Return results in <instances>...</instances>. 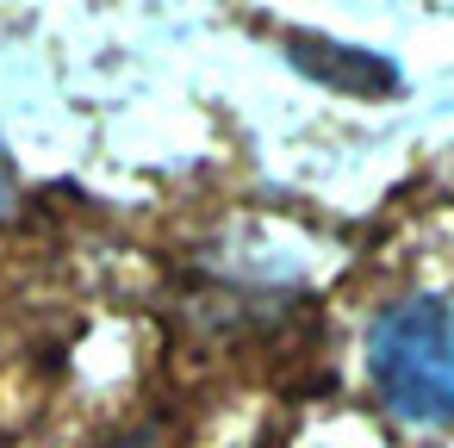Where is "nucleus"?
<instances>
[{
    "instance_id": "1",
    "label": "nucleus",
    "mask_w": 454,
    "mask_h": 448,
    "mask_svg": "<svg viewBox=\"0 0 454 448\" xmlns=\"http://www.w3.org/2000/svg\"><path fill=\"white\" fill-rule=\"evenodd\" d=\"M367 373L392 417L454 423V305L404 299L367 330Z\"/></svg>"
},
{
    "instance_id": "4",
    "label": "nucleus",
    "mask_w": 454,
    "mask_h": 448,
    "mask_svg": "<svg viewBox=\"0 0 454 448\" xmlns=\"http://www.w3.org/2000/svg\"><path fill=\"white\" fill-rule=\"evenodd\" d=\"M100 448H162V429H156V423H137V429H125V436H113V442H100Z\"/></svg>"
},
{
    "instance_id": "3",
    "label": "nucleus",
    "mask_w": 454,
    "mask_h": 448,
    "mask_svg": "<svg viewBox=\"0 0 454 448\" xmlns=\"http://www.w3.org/2000/svg\"><path fill=\"white\" fill-rule=\"evenodd\" d=\"M20 212V169H13V156L0 150V224H7Z\"/></svg>"
},
{
    "instance_id": "2",
    "label": "nucleus",
    "mask_w": 454,
    "mask_h": 448,
    "mask_svg": "<svg viewBox=\"0 0 454 448\" xmlns=\"http://www.w3.org/2000/svg\"><path fill=\"white\" fill-rule=\"evenodd\" d=\"M286 63L330 94H355V100H392L398 94V69L386 57H373L361 44H336L324 32H286Z\"/></svg>"
}]
</instances>
